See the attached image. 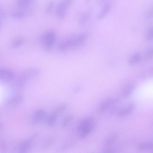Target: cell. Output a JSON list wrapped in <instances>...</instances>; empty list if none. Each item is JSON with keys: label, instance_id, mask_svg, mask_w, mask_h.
<instances>
[{"label": "cell", "instance_id": "obj_1", "mask_svg": "<svg viewBox=\"0 0 153 153\" xmlns=\"http://www.w3.org/2000/svg\"><path fill=\"white\" fill-rule=\"evenodd\" d=\"M88 37V34L86 33L68 37L59 42L58 45V48L62 51L77 49L84 44Z\"/></svg>", "mask_w": 153, "mask_h": 153}, {"label": "cell", "instance_id": "obj_2", "mask_svg": "<svg viewBox=\"0 0 153 153\" xmlns=\"http://www.w3.org/2000/svg\"><path fill=\"white\" fill-rule=\"evenodd\" d=\"M40 72L39 70L36 68H31L25 69L19 76L16 86L19 88L22 87L27 82L38 76Z\"/></svg>", "mask_w": 153, "mask_h": 153}, {"label": "cell", "instance_id": "obj_3", "mask_svg": "<svg viewBox=\"0 0 153 153\" xmlns=\"http://www.w3.org/2000/svg\"><path fill=\"white\" fill-rule=\"evenodd\" d=\"M95 125L93 120L86 118L80 122L77 126V130L80 137L82 138L87 136L93 131Z\"/></svg>", "mask_w": 153, "mask_h": 153}, {"label": "cell", "instance_id": "obj_4", "mask_svg": "<svg viewBox=\"0 0 153 153\" xmlns=\"http://www.w3.org/2000/svg\"><path fill=\"white\" fill-rule=\"evenodd\" d=\"M56 35L54 31L49 30L44 33L41 37L42 45L45 49L47 51H50L56 40Z\"/></svg>", "mask_w": 153, "mask_h": 153}, {"label": "cell", "instance_id": "obj_5", "mask_svg": "<svg viewBox=\"0 0 153 153\" xmlns=\"http://www.w3.org/2000/svg\"><path fill=\"white\" fill-rule=\"evenodd\" d=\"M71 3V1L64 0L58 3L56 8V12L58 18L61 20L65 19L68 10Z\"/></svg>", "mask_w": 153, "mask_h": 153}, {"label": "cell", "instance_id": "obj_6", "mask_svg": "<svg viewBox=\"0 0 153 153\" xmlns=\"http://www.w3.org/2000/svg\"><path fill=\"white\" fill-rule=\"evenodd\" d=\"M46 111L43 109H39L36 111L33 114L32 117V123L35 124L39 123L45 117Z\"/></svg>", "mask_w": 153, "mask_h": 153}, {"label": "cell", "instance_id": "obj_7", "mask_svg": "<svg viewBox=\"0 0 153 153\" xmlns=\"http://www.w3.org/2000/svg\"><path fill=\"white\" fill-rule=\"evenodd\" d=\"M14 76L13 72L8 69H0V80L3 81H9L13 79Z\"/></svg>", "mask_w": 153, "mask_h": 153}, {"label": "cell", "instance_id": "obj_8", "mask_svg": "<svg viewBox=\"0 0 153 153\" xmlns=\"http://www.w3.org/2000/svg\"><path fill=\"white\" fill-rule=\"evenodd\" d=\"M134 108V105L132 104L128 105L126 107L120 110L118 113L120 117H123L127 115L131 112Z\"/></svg>", "mask_w": 153, "mask_h": 153}, {"label": "cell", "instance_id": "obj_9", "mask_svg": "<svg viewBox=\"0 0 153 153\" xmlns=\"http://www.w3.org/2000/svg\"><path fill=\"white\" fill-rule=\"evenodd\" d=\"M31 144L30 140H27L23 142L20 145L19 153H28Z\"/></svg>", "mask_w": 153, "mask_h": 153}, {"label": "cell", "instance_id": "obj_10", "mask_svg": "<svg viewBox=\"0 0 153 153\" xmlns=\"http://www.w3.org/2000/svg\"><path fill=\"white\" fill-rule=\"evenodd\" d=\"M23 100V97L21 95H16L9 99L8 103L10 105H15L21 102Z\"/></svg>", "mask_w": 153, "mask_h": 153}, {"label": "cell", "instance_id": "obj_11", "mask_svg": "<svg viewBox=\"0 0 153 153\" xmlns=\"http://www.w3.org/2000/svg\"><path fill=\"white\" fill-rule=\"evenodd\" d=\"M141 59L140 54L137 53H134L130 57L129 63L130 64L133 65L139 62Z\"/></svg>", "mask_w": 153, "mask_h": 153}, {"label": "cell", "instance_id": "obj_12", "mask_svg": "<svg viewBox=\"0 0 153 153\" xmlns=\"http://www.w3.org/2000/svg\"><path fill=\"white\" fill-rule=\"evenodd\" d=\"M33 1L31 0H19L17 4L20 7L25 8L30 7L33 3Z\"/></svg>", "mask_w": 153, "mask_h": 153}, {"label": "cell", "instance_id": "obj_13", "mask_svg": "<svg viewBox=\"0 0 153 153\" xmlns=\"http://www.w3.org/2000/svg\"><path fill=\"white\" fill-rule=\"evenodd\" d=\"M113 100L111 99L106 100L103 102L100 105L99 109L101 111L107 109L113 103Z\"/></svg>", "mask_w": 153, "mask_h": 153}, {"label": "cell", "instance_id": "obj_14", "mask_svg": "<svg viewBox=\"0 0 153 153\" xmlns=\"http://www.w3.org/2000/svg\"><path fill=\"white\" fill-rule=\"evenodd\" d=\"M152 144L151 143H144L138 145V149L140 151L149 150L152 148Z\"/></svg>", "mask_w": 153, "mask_h": 153}, {"label": "cell", "instance_id": "obj_15", "mask_svg": "<svg viewBox=\"0 0 153 153\" xmlns=\"http://www.w3.org/2000/svg\"><path fill=\"white\" fill-rule=\"evenodd\" d=\"M110 8V5L109 4H106L100 12L98 16L99 19H101L104 17L108 12Z\"/></svg>", "mask_w": 153, "mask_h": 153}, {"label": "cell", "instance_id": "obj_16", "mask_svg": "<svg viewBox=\"0 0 153 153\" xmlns=\"http://www.w3.org/2000/svg\"><path fill=\"white\" fill-rule=\"evenodd\" d=\"M67 105L65 103H63L57 107L52 112L58 116V115L62 113L66 109Z\"/></svg>", "mask_w": 153, "mask_h": 153}, {"label": "cell", "instance_id": "obj_17", "mask_svg": "<svg viewBox=\"0 0 153 153\" xmlns=\"http://www.w3.org/2000/svg\"><path fill=\"white\" fill-rule=\"evenodd\" d=\"M57 116L53 113L51 114L49 116L47 123L48 125L50 126H53L56 122L57 120Z\"/></svg>", "mask_w": 153, "mask_h": 153}, {"label": "cell", "instance_id": "obj_18", "mask_svg": "<svg viewBox=\"0 0 153 153\" xmlns=\"http://www.w3.org/2000/svg\"><path fill=\"white\" fill-rule=\"evenodd\" d=\"M26 15V13L22 11H17L13 12L11 16L16 19H21L25 17Z\"/></svg>", "mask_w": 153, "mask_h": 153}, {"label": "cell", "instance_id": "obj_19", "mask_svg": "<svg viewBox=\"0 0 153 153\" xmlns=\"http://www.w3.org/2000/svg\"><path fill=\"white\" fill-rule=\"evenodd\" d=\"M90 16L89 12H86L83 14L80 17L79 21V24L82 25L85 23L88 19Z\"/></svg>", "mask_w": 153, "mask_h": 153}, {"label": "cell", "instance_id": "obj_20", "mask_svg": "<svg viewBox=\"0 0 153 153\" xmlns=\"http://www.w3.org/2000/svg\"><path fill=\"white\" fill-rule=\"evenodd\" d=\"M24 43V39L21 38H17L13 41L12 46L14 48L19 47L22 45Z\"/></svg>", "mask_w": 153, "mask_h": 153}, {"label": "cell", "instance_id": "obj_21", "mask_svg": "<svg viewBox=\"0 0 153 153\" xmlns=\"http://www.w3.org/2000/svg\"><path fill=\"white\" fill-rule=\"evenodd\" d=\"M134 87L132 85H129L124 90L123 96L124 97H127L129 95L132 91Z\"/></svg>", "mask_w": 153, "mask_h": 153}, {"label": "cell", "instance_id": "obj_22", "mask_svg": "<svg viewBox=\"0 0 153 153\" xmlns=\"http://www.w3.org/2000/svg\"><path fill=\"white\" fill-rule=\"evenodd\" d=\"M153 56V49L152 48L149 49L146 52L144 56V58L145 59H150Z\"/></svg>", "mask_w": 153, "mask_h": 153}, {"label": "cell", "instance_id": "obj_23", "mask_svg": "<svg viewBox=\"0 0 153 153\" xmlns=\"http://www.w3.org/2000/svg\"><path fill=\"white\" fill-rule=\"evenodd\" d=\"M73 116L71 115L67 116L64 119L62 123L63 126H65L68 125L73 119Z\"/></svg>", "mask_w": 153, "mask_h": 153}, {"label": "cell", "instance_id": "obj_24", "mask_svg": "<svg viewBox=\"0 0 153 153\" xmlns=\"http://www.w3.org/2000/svg\"><path fill=\"white\" fill-rule=\"evenodd\" d=\"M54 7V4L52 2H50L47 5L45 11L48 14H50L52 12Z\"/></svg>", "mask_w": 153, "mask_h": 153}, {"label": "cell", "instance_id": "obj_25", "mask_svg": "<svg viewBox=\"0 0 153 153\" xmlns=\"http://www.w3.org/2000/svg\"><path fill=\"white\" fill-rule=\"evenodd\" d=\"M152 32V27H150L148 30L146 34V38L150 40L152 39L153 37Z\"/></svg>", "mask_w": 153, "mask_h": 153}, {"label": "cell", "instance_id": "obj_26", "mask_svg": "<svg viewBox=\"0 0 153 153\" xmlns=\"http://www.w3.org/2000/svg\"><path fill=\"white\" fill-rule=\"evenodd\" d=\"M79 87L77 86L75 88V89L74 90H75L74 92H78L79 91Z\"/></svg>", "mask_w": 153, "mask_h": 153}, {"label": "cell", "instance_id": "obj_27", "mask_svg": "<svg viewBox=\"0 0 153 153\" xmlns=\"http://www.w3.org/2000/svg\"></svg>", "mask_w": 153, "mask_h": 153}]
</instances>
